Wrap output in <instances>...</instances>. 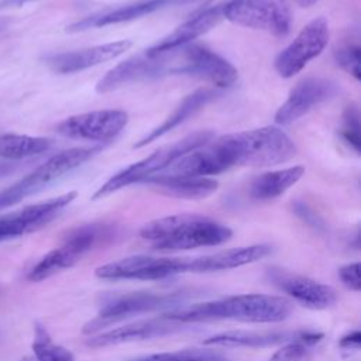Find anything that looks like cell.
<instances>
[{"instance_id": "cell-1", "label": "cell", "mask_w": 361, "mask_h": 361, "mask_svg": "<svg viewBox=\"0 0 361 361\" xmlns=\"http://www.w3.org/2000/svg\"><path fill=\"white\" fill-rule=\"evenodd\" d=\"M209 144L226 171L231 166H272L296 154L292 138L276 126L224 134Z\"/></svg>"}, {"instance_id": "cell-2", "label": "cell", "mask_w": 361, "mask_h": 361, "mask_svg": "<svg viewBox=\"0 0 361 361\" xmlns=\"http://www.w3.org/2000/svg\"><path fill=\"white\" fill-rule=\"evenodd\" d=\"M290 312L292 305L285 298L262 293H247L196 303L189 307L173 309L165 313L162 317L180 323H196L207 320L278 323L285 320Z\"/></svg>"}, {"instance_id": "cell-3", "label": "cell", "mask_w": 361, "mask_h": 361, "mask_svg": "<svg viewBox=\"0 0 361 361\" xmlns=\"http://www.w3.org/2000/svg\"><path fill=\"white\" fill-rule=\"evenodd\" d=\"M140 235L158 251H180L213 247L228 241L231 228L207 216L195 213L171 214L147 223Z\"/></svg>"}, {"instance_id": "cell-4", "label": "cell", "mask_w": 361, "mask_h": 361, "mask_svg": "<svg viewBox=\"0 0 361 361\" xmlns=\"http://www.w3.org/2000/svg\"><path fill=\"white\" fill-rule=\"evenodd\" d=\"M214 138V133L210 130H199L192 134H188L182 140L166 144L148 157L123 168L121 171L116 172L113 176H110L93 195V200L102 199L107 195H111L124 186L133 185V183H141L149 176L158 175L164 172L169 165H172L178 158L185 155L186 152L202 147L212 141Z\"/></svg>"}, {"instance_id": "cell-5", "label": "cell", "mask_w": 361, "mask_h": 361, "mask_svg": "<svg viewBox=\"0 0 361 361\" xmlns=\"http://www.w3.org/2000/svg\"><path fill=\"white\" fill-rule=\"evenodd\" d=\"M114 227L104 223H92L71 230L59 247L45 254L30 271L28 279L44 281L63 269L73 267L93 248L103 245L114 237Z\"/></svg>"}, {"instance_id": "cell-6", "label": "cell", "mask_w": 361, "mask_h": 361, "mask_svg": "<svg viewBox=\"0 0 361 361\" xmlns=\"http://www.w3.org/2000/svg\"><path fill=\"white\" fill-rule=\"evenodd\" d=\"M102 151L100 145L75 147L49 157L31 173L0 192V210L14 206L24 197L35 195L63 175L76 169Z\"/></svg>"}, {"instance_id": "cell-7", "label": "cell", "mask_w": 361, "mask_h": 361, "mask_svg": "<svg viewBox=\"0 0 361 361\" xmlns=\"http://www.w3.org/2000/svg\"><path fill=\"white\" fill-rule=\"evenodd\" d=\"M221 16L233 24L275 37L288 35L292 25L290 10L285 0H228L221 4Z\"/></svg>"}, {"instance_id": "cell-8", "label": "cell", "mask_w": 361, "mask_h": 361, "mask_svg": "<svg viewBox=\"0 0 361 361\" xmlns=\"http://www.w3.org/2000/svg\"><path fill=\"white\" fill-rule=\"evenodd\" d=\"M183 300V293H154V292H130L109 298L99 310V314L85 324V334H94L102 327L131 316L151 313L162 309H169Z\"/></svg>"}, {"instance_id": "cell-9", "label": "cell", "mask_w": 361, "mask_h": 361, "mask_svg": "<svg viewBox=\"0 0 361 361\" xmlns=\"http://www.w3.org/2000/svg\"><path fill=\"white\" fill-rule=\"evenodd\" d=\"M168 75H178V59L173 49L157 55L142 52L111 68L97 82L96 92L109 93L131 83L152 80Z\"/></svg>"}, {"instance_id": "cell-10", "label": "cell", "mask_w": 361, "mask_h": 361, "mask_svg": "<svg viewBox=\"0 0 361 361\" xmlns=\"http://www.w3.org/2000/svg\"><path fill=\"white\" fill-rule=\"evenodd\" d=\"M329 38L330 30L327 20L322 16L313 18L278 54L274 62L275 71L281 78H293L312 59L323 52Z\"/></svg>"}, {"instance_id": "cell-11", "label": "cell", "mask_w": 361, "mask_h": 361, "mask_svg": "<svg viewBox=\"0 0 361 361\" xmlns=\"http://www.w3.org/2000/svg\"><path fill=\"white\" fill-rule=\"evenodd\" d=\"M128 114L120 109H103L71 116L56 126V131L68 138L107 142L126 128Z\"/></svg>"}, {"instance_id": "cell-12", "label": "cell", "mask_w": 361, "mask_h": 361, "mask_svg": "<svg viewBox=\"0 0 361 361\" xmlns=\"http://www.w3.org/2000/svg\"><path fill=\"white\" fill-rule=\"evenodd\" d=\"M185 274V258L133 255L104 264L96 269V276L109 281H159Z\"/></svg>"}, {"instance_id": "cell-13", "label": "cell", "mask_w": 361, "mask_h": 361, "mask_svg": "<svg viewBox=\"0 0 361 361\" xmlns=\"http://www.w3.org/2000/svg\"><path fill=\"white\" fill-rule=\"evenodd\" d=\"M76 192H68L61 196L30 204L18 212L0 217V243L39 230L58 216L73 199Z\"/></svg>"}, {"instance_id": "cell-14", "label": "cell", "mask_w": 361, "mask_h": 361, "mask_svg": "<svg viewBox=\"0 0 361 361\" xmlns=\"http://www.w3.org/2000/svg\"><path fill=\"white\" fill-rule=\"evenodd\" d=\"M337 93V85L324 78H305L289 92L286 100L275 113V123L279 126L290 124L314 107L320 106Z\"/></svg>"}, {"instance_id": "cell-15", "label": "cell", "mask_w": 361, "mask_h": 361, "mask_svg": "<svg viewBox=\"0 0 361 361\" xmlns=\"http://www.w3.org/2000/svg\"><path fill=\"white\" fill-rule=\"evenodd\" d=\"M268 279L282 292L309 309H327L337 300L336 290L305 275L289 272L282 268H269Z\"/></svg>"}, {"instance_id": "cell-16", "label": "cell", "mask_w": 361, "mask_h": 361, "mask_svg": "<svg viewBox=\"0 0 361 361\" xmlns=\"http://www.w3.org/2000/svg\"><path fill=\"white\" fill-rule=\"evenodd\" d=\"M131 41L120 39L107 44H99L83 49L48 54L42 58L44 63L56 73H75L123 55L131 48Z\"/></svg>"}, {"instance_id": "cell-17", "label": "cell", "mask_w": 361, "mask_h": 361, "mask_svg": "<svg viewBox=\"0 0 361 361\" xmlns=\"http://www.w3.org/2000/svg\"><path fill=\"white\" fill-rule=\"evenodd\" d=\"M212 0H138L131 4H126L109 11L97 13L87 16L82 20H78L72 23L71 25L66 27L68 32H79V31H86L90 28H99V27H106L111 24H120V23H127L144 16H148L151 13H155L162 8L168 7H175V6H186V4H206L210 3Z\"/></svg>"}, {"instance_id": "cell-18", "label": "cell", "mask_w": 361, "mask_h": 361, "mask_svg": "<svg viewBox=\"0 0 361 361\" xmlns=\"http://www.w3.org/2000/svg\"><path fill=\"white\" fill-rule=\"evenodd\" d=\"M323 334L310 331H226L203 340L204 345L216 347H245L264 348L278 344H286L295 340H302L309 345L320 341Z\"/></svg>"}, {"instance_id": "cell-19", "label": "cell", "mask_w": 361, "mask_h": 361, "mask_svg": "<svg viewBox=\"0 0 361 361\" xmlns=\"http://www.w3.org/2000/svg\"><path fill=\"white\" fill-rule=\"evenodd\" d=\"M180 330H182L180 322L169 320L165 317L152 319V320H140V322H134L123 327H117V329L100 333L97 336H93L86 341V344L93 348H99V347L116 345L123 343L164 337Z\"/></svg>"}, {"instance_id": "cell-20", "label": "cell", "mask_w": 361, "mask_h": 361, "mask_svg": "<svg viewBox=\"0 0 361 361\" xmlns=\"http://www.w3.org/2000/svg\"><path fill=\"white\" fill-rule=\"evenodd\" d=\"M271 251L272 248L268 244H254L247 247L230 248V250L220 251L210 255L185 258V274L186 272H193V274L216 272V271L238 268L267 257Z\"/></svg>"}, {"instance_id": "cell-21", "label": "cell", "mask_w": 361, "mask_h": 361, "mask_svg": "<svg viewBox=\"0 0 361 361\" xmlns=\"http://www.w3.org/2000/svg\"><path fill=\"white\" fill-rule=\"evenodd\" d=\"M190 76L204 79L216 87H230L238 78V71L226 58L200 44H188Z\"/></svg>"}, {"instance_id": "cell-22", "label": "cell", "mask_w": 361, "mask_h": 361, "mask_svg": "<svg viewBox=\"0 0 361 361\" xmlns=\"http://www.w3.org/2000/svg\"><path fill=\"white\" fill-rule=\"evenodd\" d=\"M221 18V6L207 7L195 14L193 17H190L189 20H186L185 23H182L171 34L159 39L157 44H154L144 52L147 55H157L173 48L188 45L193 42V39H196L197 37L206 34L213 27H216Z\"/></svg>"}, {"instance_id": "cell-23", "label": "cell", "mask_w": 361, "mask_h": 361, "mask_svg": "<svg viewBox=\"0 0 361 361\" xmlns=\"http://www.w3.org/2000/svg\"><path fill=\"white\" fill-rule=\"evenodd\" d=\"M141 183L155 188L164 195L178 199H204L219 188L217 180L207 176H180L158 173L147 178Z\"/></svg>"}, {"instance_id": "cell-24", "label": "cell", "mask_w": 361, "mask_h": 361, "mask_svg": "<svg viewBox=\"0 0 361 361\" xmlns=\"http://www.w3.org/2000/svg\"><path fill=\"white\" fill-rule=\"evenodd\" d=\"M217 96H219V92L214 89H209V87L197 89V90L192 92L190 94L185 96L183 100L178 104V107L159 126L152 128L148 134H145L142 138H140L134 144V148L145 147L147 144H149V142L161 138L166 133L172 131L173 128H176L178 126L185 123L188 118L195 116L200 109H203L207 103L214 100Z\"/></svg>"}, {"instance_id": "cell-25", "label": "cell", "mask_w": 361, "mask_h": 361, "mask_svg": "<svg viewBox=\"0 0 361 361\" xmlns=\"http://www.w3.org/2000/svg\"><path fill=\"white\" fill-rule=\"evenodd\" d=\"M303 175L305 168L300 165L264 172L251 180L250 195L252 199L261 202L276 199L290 189Z\"/></svg>"}, {"instance_id": "cell-26", "label": "cell", "mask_w": 361, "mask_h": 361, "mask_svg": "<svg viewBox=\"0 0 361 361\" xmlns=\"http://www.w3.org/2000/svg\"><path fill=\"white\" fill-rule=\"evenodd\" d=\"M52 141L45 137H32L23 134H1L0 135V157L11 161H18L48 151Z\"/></svg>"}, {"instance_id": "cell-27", "label": "cell", "mask_w": 361, "mask_h": 361, "mask_svg": "<svg viewBox=\"0 0 361 361\" xmlns=\"http://www.w3.org/2000/svg\"><path fill=\"white\" fill-rule=\"evenodd\" d=\"M32 353L35 361H75L73 354L68 348L52 341L49 333L41 323H35Z\"/></svg>"}, {"instance_id": "cell-28", "label": "cell", "mask_w": 361, "mask_h": 361, "mask_svg": "<svg viewBox=\"0 0 361 361\" xmlns=\"http://www.w3.org/2000/svg\"><path fill=\"white\" fill-rule=\"evenodd\" d=\"M130 361H231L226 355L212 351V350H199V348H189V350H179L171 353H158L133 358Z\"/></svg>"}, {"instance_id": "cell-29", "label": "cell", "mask_w": 361, "mask_h": 361, "mask_svg": "<svg viewBox=\"0 0 361 361\" xmlns=\"http://www.w3.org/2000/svg\"><path fill=\"white\" fill-rule=\"evenodd\" d=\"M333 58L341 69L353 75L357 80L360 79V44L357 38L340 42L333 51Z\"/></svg>"}, {"instance_id": "cell-30", "label": "cell", "mask_w": 361, "mask_h": 361, "mask_svg": "<svg viewBox=\"0 0 361 361\" xmlns=\"http://www.w3.org/2000/svg\"><path fill=\"white\" fill-rule=\"evenodd\" d=\"M360 111L357 106L350 104L343 111V124H341V138L351 147L355 152H360Z\"/></svg>"}, {"instance_id": "cell-31", "label": "cell", "mask_w": 361, "mask_h": 361, "mask_svg": "<svg viewBox=\"0 0 361 361\" xmlns=\"http://www.w3.org/2000/svg\"><path fill=\"white\" fill-rule=\"evenodd\" d=\"M360 262H353L341 267L338 269V276L343 285H345L348 289L354 292H360L361 289V279H360Z\"/></svg>"}, {"instance_id": "cell-32", "label": "cell", "mask_w": 361, "mask_h": 361, "mask_svg": "<svg viewBox=\"0 0 361 361\" xmlns=\"http://www.w3.org/2000/svg\"><path fill=\"white\" fill-rule=\"evenodd\" d=\"M338 344H340L341 348H345V350H358L360 344H361V333H360V330H354L350 334L341 337Z\"/></svg>"}, {"instance_id": "cell-33", "label": "cell", "mask_w": 361, "mask_h": 361, "mask_svg": "<svg viewBox=\"0 0 361 361\" xmlns=\"http://www.w3.org/2000/svg\"><path fill=\"white\" fill-rule=\"evenodd\" d=\"M292 3H295L299 7H312L313 4H316L319 0H290Z\"/></svg>"}, {"instance_id": "cell-34", "label": "cell", "mask_w": 361, "mask_h": 361, "mask_svg": "<svg viewBox=\"0 0 361 361\" xmlns=\"http://www.w3.org/2000/svg\"><path fill=\"white\" fill-rule=\"evenodd\" d=\"M7 25H8V20H6V18H0V32H1V31H4V30L7 28Z\"/></svg>"}, {"instance_id": "cell-35", "label": "cell", "mask_w": 361, "mask_h": 361, "mask_svg": "<svg viewBox=\"0 0 361 361\" xmlns=\"http://www.w3.org/2000/svg\"><path fill=\"white\" fill-rule=\"evenodd\" d=\"M16 3V4H21V3H24V1H30V0H7V3Z\"/></svg>"}, {"instance_id": "cell-36", "label": "cell", "mask_w": 361, "mask_h": 361, "mask_svg": "<svg viewBox=\"0 0 361 361\" xmlns=\"http://www.w3.org/2000/svg\"><path fill=\"white\" fill-rule=\"evenodd\" d=\"M20 361H34L31 357H24L23 360H20Z\"/></svg>"}]
</instances>
